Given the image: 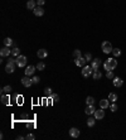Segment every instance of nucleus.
<instances>
[{
    "label": "nucleus",
    "mask_w": 126,
    "mask_h": 140,
    "mask_svg": "<svg viewBox=\"0 0 126 140\" xmlns=\"http://www.w3.org/2000/svg\"><path fill=\"white\" fill-rule=\"evenodd\" d=\"M51 99H52V101H53V104H56V102H58V101H59V96H58L57 94H53Z\"/></svg>",
    "instance_id": "nucleus-31"
},
{
    "label": "nucleus",
    "mask_w": 126,
    "mask_h": 140,
    "mask_svg": "<svg viewBox=\"0 0 126 140\" xmlns=\"http://www.w3.org/2000/svg\"><path fill=\"white\" fill-rule=\"evenodd\" d=\"M13 44H14V40L11 38H5L4 39V45L5 47H11Z\"/></svg>",
    "instance_id": "nucleus-21"
},
{
    "label": "nucleus",
    "mask_w": 126,
    "mask_h": 140,
    "mask_svg": "<svg viewBox=\"0 0 126 140\" xmlns=\"http://www.w3.org/2000/svg\"><path fill=\"white\" fill-rule=\"evenodd\" d=\"M15 61H17V66H18V67H24V66L27 65V57H25V56H22V54H20L19 57H17Z\"/></svg>",
    "instance_id": "nucleus-4"
},
{
    "label": "nucleus",
    "mask_w": 126,
    "mask_h": 140,
    "mask_svg": "<svg viewBox=\"0 0 126 140\" xmlns=\"http://www.w3.org/2000/svg\"><path fill=\"white\" fill-rule=\"evenodd\" d=\"M11 54L15 56V57H19V56H20V49H19L18 47L13 48V49H11Z\"/></svg>",
    "instance_id": "nucleus-26"
},
{
    "label": "nucleus",
    "mask_w": 126,
    "mask_h": 140,
    "mask_svg": "<svg viewBox=\"0 0 126 140\" xmlns=\"http://www.w3.org/2000/svg\"><path fill=\"white\" fill-rule=\"evenodd\" d=\"M124 85V80L120 78V77H115L114 78V86L115 87H121Z\"/></svg>",
    "instance_id": "nucleus-15"
},
{
    "label": "nucleus",
    "mask_w": 126,
    "mask_h": 140,
    "mask_svg": "<svg viewBox=\"0 0 126 140\" xmlns=\"http://www.w3.org/2000/svg\"><path fill=\"white\" fill-rule=\"evenodd\" d=\"M52 95H53V92H52V88L47 87V88L44 90V96H45V97H48V99H51V97H52Z\"/></svg>",
    "instance_id": "nucleus-22"
},
{
    "label": "nucleus",
    "mask_w": 126,
    "mask_h": 140,
    "mask_svg": "<svg viewBox=\"0 0 126 140\" xmlns=\"http://www.w3.org/2000/svg\"><path fill=\"white\" fill-rule=\"evenodd\" d=\"M100 65H101V59H100V58H94L93 61H91V67L93 68V71L98 70Z\"/></svg>",
    "instance_id": "nucleus-11"
},
{
    "label": "nucleus",
    "mask_w": 126,
    "mask_h": 140,
    "mask_svg": "<svg viewBox=\"0 0 126 140\" xmlns=\"http://www.w3.org/2000/svg\"><path fill=\"white\" fill-rule=\"evenodd\" d=\"M112 54H114L115 58L120 57V56H121V49H119V48H114V49H112Z\"/></svg>",
    "instance_id": "nucleus-24"
},
{
    "label": "nucleus",
    "mask_w": 126,
    "mask_h": 140,
    "mask_svg": "<svg viewBox=\"0 0 126 140\" xmlns=\"http://www.w3.org/2000/svg\"><path fill=\"white\" fill-rule=\"evenodd\" d=\"M92 77H93V80H101V77H102V73H101V71L97 70V71H93V73H92Z\"/></svg>",
    "instance_id": "nucleus-19"
},
{
    "label": "nucleus",
    "mask_w": 126,
    "mask_h": 140,
    "mask_svg": "<svg viewBox=\"0 0 126 140\" xmlns=\"http://www.w3.org/2000/svg\"><path fill=\"white\" fill-rule=\"evenodd\" d=\"M85 58H86V61H92V54L91 53H86L85 54Z\"/></svg>",
    "instance_id": "nucleus-35"
},
{
    "label": "nucleus",
    "mask_w": 126,
    "mask_h": 140,
    "mask_svg": "<svg viewBox=\"0 0 126 140\" xmlns=\"http://www.w3.org/2000/svg\"><path fill=\"white\" fill-rule=\"evenodd\" d=\"M44 3H45V0H37V4H38L39 6H42Z\"/></svg>",
    "instance_id": "nucleus-37"
},
{
    "label": "nucleus",
    "mask_w": 126,
    "mask_h": 140,
    "mask_svg": "<svg viewBox=\"0 0 126 140\" xmlns=\"http://www.w3.org/2000/svg\"><path fill=\"white\" fill-rule=\"evenodd\" d=\"M35 68L37 67H34V66H28L27 68H25V76H33L34 74V72H35Z\"/></svg>",
    "instance_id": "nucleus-16"
},
{
    "label": "nucleus",
    "mask_w": 126,
    "mask_h": 140,
    "mask_svg": "<svg viewBox=\"0 0 126 140\" xmlns=\"http://www.w3.org/2000/svg\"><path fill=\"white\" fill-rule=\"evenodd\" d=\"M96 124V117H88L87 119V126L88 128H93Z\"/></svg>",
    "instance_id": "nucleus-20"
},
{
    "label": "nucleus",
    "mask_w": 126,
    "mask_h": 140,
    "mask_svg": "<svg viewBox=\"0 0 126 140\" xmlns=\"http://www.w3.org/2000/svg\"><path fill=\"white\" fill-rule=\"evenodd\" d=\"M108 100H110L111 102H116V101H117V95H116L115 92H111V94L108 95Z\"/></svg>",
    "instance_id": "nucleus-23"
},
{
    "label": "nucleus",
    "mask_w": 126,
    "mask_h": 140,
    "mask_svg": "<svg viewBox=\"0 0 126 140\" xmlns=\"http://www.w3.org/2000/svg\"><path fill=\"white\" fill-rule=\"evenodd\" d=\"M22 85L24 87H30L32 85H33V81H32V78H29V76H24L22 78Z\"/></svg>",
    "instance_id": "nucleus-7"
},
{
    "label": "nucleus",
    "mask_w": 126,
    "mask_h": 140,
    "mask_svg": "<svg viewBox=\"0 0 126 140\" xmlns=\"http://www.w3.org/2000/svg\"><path fill=\"white\" fill-rule=\"evenodd\" d=\"M25 139H28V140H34V139H35V136H34L33 134H28V135L25 136Z\"/></svg>",
    "instance_id": "nucleus-36"
},
{
    "label": "nucleus",
    "mask_w": 126,
    "mask_h": 140,
    "mask_svg": "<svg viewBox=\"0 0 126 140\" xmlns=\"http://www.w3.org/2000/svg\"><path fill=\"white\" fill-rule=\"evenodd\" d=\"M86 104H87V105H94V99L92 96H88V97L86 99Z\"/></svg>",
    "instance_id": "nucleus-28"
},
{
    "label": "nucleus",
    "mask_w": 126,
    "mask_h": 140,
    "mask_svg": "<svg viewBox=\"0 0 126 140\" xmlns=\"http://www.w3.org/2000/svg\"><path fill=\"white\" fill-rule=\"evenodd\" d=\"M69 135H71L72 138H78V136H80V130H78L77 128H71V129H69Z\"/></svg>",
    "instance_id": "nucleus-13"
},
{
    "label": "nucleus",
    "mask_w": 126,
    "mask_h": 140,
    "mask_svg": "<svg viewBox=\"0 0 126 140\" xmlns=\"http://www.w3.org/2000/svg\"><path fill=\"white\" fill-rule=\"evenodd\" d=\"M117 108H119V107H117V105H116L115 102H112V105H110V110H111L112 112H115V111H117Z\"/></svg>",
    "instance_id": "nucleus-34"
},
{
    "label": "nucleus",
    "mask_w": 126,
    "mask_h": 140,
    "mask_svg": "<svg viewBox=\"0 0 126 140\" xmlns=\"http://www.w3.org/2000/svg\"><path fill=\"white\" fill-rule=\"evenodd\" d=\"M93 73V68L91 67V66H85V67H82V76L83 77H88V76H91Z\"/></svg>",
    "instance_id": "nucleus-5"
},
{
    "label": "nucleus",
    "mask_w": 126,
    "mask_h": 140,
    "mask_svg": "<svg viewBox=\"0 0 126 140\" xmlns=\"http://www.w3.org/2000/svg\"><path fill=\"white\" fill-rule=\"evenodd\" d=\"M11 91V86H5V87H3V90H1V92H5V94H9Z\"/></svg>",
    "instance_id": "nucleus-33"
},
{
    "label": "nucleus",
    "mask_w": 126,
    "mask_h": 140,
    "mask_svg": "<svg viewBox=\"0 0 126 140\" xmlns=\"http://www.w3.org/2000/svg\"><path fill=\"white\" fill-rule=\"evenodd\" d=\"M94 111H96L94 105H87L86 110H85V112H86L87 115H92V114H94Z\"/></svg>",
    "instance_id": "nucleus-17"
},
{
    "label": "nucleus",
    "mask_w": 126,
    "mask_h": 140,
    "mask_svg": "<svg viewBox=\"0 0 126 140\" xmlns=\"http://www.w3.org/2000/svg\"><path fill=\"white\" fill-rule=\"evenodd\" d=\"M86 58L85 57H80V58H74V63L77 67H85L86 66Z\"/></svg>",
    "instance_id": "nucleus-6"
},
{
    "label": "nucleus",
    "mask_w": 126,
    "mask_h": 140,
    "mask_svg": "<svg viewBox=\"0 0 126 140\" xmlns=\"http://www.w3.org/2000/svg\"><path fill=\"white\" fill-rule=\"evenodd\" d=\"M103 67H105V71H114L117 67L116 58H108V59H106L105 63H103Z\"/></svg>",
    "instance_id": "nucleus-1"
},
{
    "label": "nucleus",
    "mask_w": 126,
    "mask_h": 140,
    "mask_svg": "<svg viewBox=\"0 0 126 140\" xmlns=\"http://www.w3.org/2000/svg\"><path fill=\"white\" fill-rule=\"evenodd\" d=\"M106 77H107V78H110V80H114V78H115L114 71H106Z\"/></svg>",
    "instance_id": "nucleus-27"
},
{
    "label": "nucleus",
    "mask_w": 126,
    "mask_h": 140,
    "mask_svg": "<svg viewBox=\"0 0 126 140\" xmlns=\"http://www.w3.org/2000/svg\"><path fill=\"white\" fill-rule=\"evenodd\" d=\"M37 54H38V58L44 59V58H47V57H48V51H45V49H39Z\"/></svg>",
    "instance_id": "nucleus-12"
},
{
    "label": "nucleus",
    "mask_w": 126,
    "mask_h": 140,
    "mask_svg": "<svg viewBox=\"0 0 126 140\" xmlns=\"http://www.w3.org/2000/svg\"><path fill=\"white\" fill-rule=\"evenodd\" d=\"M32 81H33V85H38L40 80H39L38 76H33V77H32Z\"/></svg>",
    "instance_id": "nucleus-32"
},
{
    "label": "nucleus",
    "mask_w": 126,
    "mask_h": 140,
    "mask_svg": "<svg viewBox=\"0 0 126 140\" xmlns=\"http://www.w3.org/2000/svg\"><path fill=\"white\" fill-rule=\"evenodd\" d=\"M100 107L101 108H108L110 107V100H107V99H103V100H101L100 101Z\"/></svg>",
    "instance_id": "nucleus-14"
},
{
    "label": "nucleus",
    "mask_w": 126,
    "mask_h": 140,
    "mask_svg": "<svg viewBox=\"0 0 126 140\" xmlns=\"http://www.w3.org/2000/svg\"><path fill=\"white\" fill-rule=\"evenodd\" d=\"M15 68H17V61L13 59V58H9V59H8V63H6V66H5L6 73H13V72L15 71Z\"/></svg>",
    "instance_id": "nucleus-2"
},
{
    "label": "nucleus",
    "mask_w": 126,
    "mask_h": 140,
    "mask_svg": "<svg viewBox=\"0 0 126 140\" xmlns=\"http://www.w3.org/2000/svg\"><path fill=\"white\" fill-rule=\"evenodd\" d=\"M73 57H74V58H80V57H82L81 51H80V49H74V51H73Z\"/></svg>",
    "instance_id": "nucleus-29"
},
{
    "label": "nucleus",
    "mask_w": 126,
    "mask_h": 140,
    "mask_svg": "<svg viewBox=\"0 0 126 140\" xmlns=\"http://www.w3.org/2000/svg\"><path fill=\"white\" fill-rule=\"evenodd\" d=\"M9 54H11V51L9 49V47H5V45H4V47L0 49V56H1V57H8Z\"/></svg>",
    "instance_id": "nucleus-9"
},
{
    "label": "nucleus",
    "mask_w": 126,
    "mask_h": 140,
    "mask_svg": "<svg viewBox=\"0 0 126 140\" xmlns=\"http://www.w3.org/2000/svg\"><path fill=\"white\" fill-rule=\"evenodd\" d=\"M45 68V65H44V62H39L38 65H37V70L38 71H43Z\"/></svg>",
    "instance_id": "nucleus-30"
},
{
    "label": "nucleus",
    "mask_w": 126,
    "mask_h": 140,
    "mask_svg": "<svg viewBox=\"0 0 126 140\" xmlns=\"http://www.w3.org/2000/svg\"><path fill=\"white\" fill-rule=\"evenodd\" d=\"M93 115H94V117H96V120H101V119H103V117H105V111H103V108L96 110Z\"/></svg>",
    "instance_id": "nucleus-8"
},
{
    "label": "nucleus",
    "mask_w": 126,
    "mask_h": 140,
    "mask_svg": "<svg viewBox=\"0 0 126 140\" xmlns=\"http://www.w3.org/2000/svg\"><path fill=\"white\" fill-rule=\"evenodd\" d=\"M101 49H102V52L103 53H106V54H108V53H112V44L108 42V40H105V42H102V44H101Z\"/></svg>",
    "instance_id": "nucleus-3"
},
{
    "label": "nucleus",
    "mask_w": 126,
    "mask_h": 140,
    "mask_svg": "<svg viewBox=\"0 0 126 140\" xmlns=\"http://www.w3.org/2000/svg\"><path fill=\"white\" fill-rule=\"evenodd\" d=\"M33 13H34V15H35V17H42V15L44 14V9H43L42 6H39V5H38V6H35V9L33 10Z\"/></svg>",
    "instance_id": "nucleus-10"
},
{
    "label": "nucleus",
    "mask_w": 126,
    "mask_h": 140,
    "mask_svg": "<svg viewBox=\"0 0 126 140\" xmlns=\"http://www.w3.org/2000/svg\"><path fill=\"white\" fill-rule=\"evenodd\" d=\"M9 100H10V99H9L8 95H3V96H1V104H3V105H8V104H9Z\"/></svg>",
    "instance_id": "nucleus-25"
},
{
    "label": "nucleus",
    "mask_w": 126,
    "mask_h": 140,
    "mask_svg": "<svg viewBox=\"0 0 126 140\" xmlns=\"http://www.w3.org/2000/svg\"><path fill=\"white\" fill-rule=\"evenodd\" d=\"M35 6H37V0H28V3H27V8H28L29 10H34Z\"/></svg>",
    "instance_id": "nucleus-18"
}]
</instances>
